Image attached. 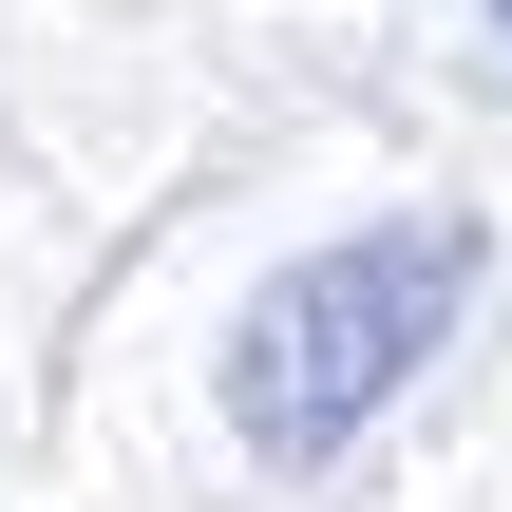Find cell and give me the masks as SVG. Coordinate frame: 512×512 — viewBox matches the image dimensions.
<instances>
[{
  "instance_id": "cell-2",
  "label": "cell",
  "mask_w": 512,
  "mask_h": 512,
  "mask_svg": "<svg viewBox=\"0 0 512 512\" xmlns=\"http://www.w3.org/2000/svg\"><path fill=\"white\" fill-rule=\"evenodd\" d=\"M494 38H512V0H494Z\"/></svg>"
},
{
  "instance_id": "cell-1",
  "label": "cell",
  "mask_w": 512,
  "mask_h": 512,
  "mask_svg": "<svg viewBox=\"0 0 512 512\" xmlns=\"http://www.w3.org/2000/svg\"><path fill=\"white\" fill-rule=\"evenodd\" d=\"M475 266H494V228H475V209H380V228L285 247V266L247 285V323H228V437H247L266 475L361 456V437L399 418V380L456 342Z\"/></svg>"
}]
</instances>
